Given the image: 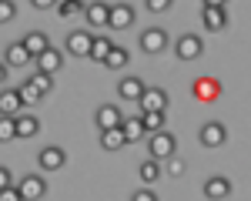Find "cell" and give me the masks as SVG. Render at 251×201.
Returning a JSON list of instances; mask_svg holds the SVG:
<instances>
[{"label": "cell", "mask_w": 251, "mask_h": 201, "mask_svg": "<svg viewBox=\"0 0 251 201\" xmlns=\"http://www.w3.org/2000/svg\"><path fill=\"white\" fill-rule=\"evenodd\" d=\"M198 141H201V148H221V144L228 141V127H225L221 121H208V124L198 131Z\"/></svg>", "instance_id": "cell-6"}, {"label": "cell", "mask_w": 251, "mask_h": 201, "mask_svg": "<svg viewBox=\"0 0 251 201\" xmlns=\"http://www.w3.org/2000/svg\"><path fill=\"white\" fill-rule=\"evenodd\" d=\"M134 104L141 111H164V107H168V91H161V87H144Z\"/></svg>", "instance_id": "cell-9"}, {"label": "cell", "mask_w": 251, "mask_h": 201, "mask_svg": "<svg viewBox=\"0 0 251 201\" xmlns=\"http://www.w3.org/2000/svg\"><path fill=\"white\" fill-rule=\"evenodd\" d=\"M27 84H30L34 91H37L40 98L54 91V77H50V74H40V71H37V74H34V77H27Z\"/></svg>", "instance_id": "cell-27"}, {"label": "cell", "mask_w": 251, "mask_h": 201, "mask_svg": "<svg viewBox=\"0 0 251 201\" xmlns=\"http://www.w3.org/2000/svg\"><path fill=\"white\" fill-rule=\"evenodd\" d=\"M14 91H17V98H20V104H40V94L37 91H34V87H30V84H27V80H24V84H17V87H14Z\"/></svg>", "instance_id": "cell-29"}, {"label": "cell", "mask_w": 251, "mask_h": 201, "mask_svg": "<svg viewBox=\"0 0 251 201\" xmlns=\"http://www.w3.org/2000/svg\"><path fill=\"white\" fill-rule=\"evenodd\" d=\"M164 161H168V164H164V171H168L171 178H181V175L188 171V164H184L181 158H174V154H171V158H164Z\"/></svg>", "instance_id": "cell-30"}, {"label": "cell", "mask_w": 251, "mask_h": 201, "mask_svg": "<svg viewBox=\"0 0 251 201\" xmlns=\"http://www.w3.org/2000/svg\"><path fill=\"white\" fill-rule=\"evenodd\" d=\"M14 17H17V3L14 0H0V24H7Z\"/></svg>", "instance_id": "cell-31"}, {"label": "cell", "mask_w": 251, "mask_h": 201, "mask_svg": "<svg viewBox=\"0 0 251 201\" xmlns=\"http://www.w3.org/2000/svg\"><path fill=\"white\" fill-rule=\"evenodd\" d=\"M91 40H94L91 30H71V34H67V44H64V50H67L71 57H87Z\"/></svg>", "instance_id": "cell-8"}, {"label": "cell", "mask_w": 251, "mask_h": 201, "mask_svg": "<svg viewBox=\"0 0 251 201\" xmlns=\"http://www.w3.org/2000/svg\"><path fill=\"white\" fill-rule=\"evenodd\" d=\"M20 44L27 47V54H30V57H37V54H44V50L50 47V37H47L44 30H30V34L20 40Z\"/></svg>", "instance_id": "cell-18"}, {"label": "cell", "mask_w": 251, "mask_h": 201, "mask_svg": "<svg viewBox=\"0 0 251 201\" xmlns=\"http://www.w3.org/2000/svg\"><path fill=\"white\" fill-rule=\"evenodd\" d=\"M0 201H20L17 184H7V188H0Z\"/></svg>", "instance_id": "cell-34"}, {"label": "cell", "mask_w": 251, "mask_h": 201, "mask_svg": "<svg viewBox=\"0 0 251 201\" xmlns=\"http://www.w3.org/2000/svg\"><path fill=\"white\" fill-rule=\"evenodd\" d=\"M174 54H177V60H198L204 54V40L198 34H181L174 40Z\"/></svg>", "instance_id": "cell-3"}, {"label": "cell", "mask_w": 251, "mask_h": 201, "mask_svg": "<svg viewBox=\"0 0 251 201\" xmlns=\"http://www.w3.org/2000/svg\"><path fill=\"white\" fill-rule=\"evenodd\" d=\"M137 175H141V181H144V184H154V181L161 178V161H154V158L141 161V168H137Z\"/></svg>", "instance_id": "cell-25"}, {"label": "cell", "mask_w": 251, "mask_h": 201, "mask_svg": "<svg viewBox=\"0 0 251 201\" xmlns=\"http://www.w3.org/2000/svg\"><path fill=\"white\" fill-rule=\"evenodd\" d=\"M204 198H211V201H225V198H231V181L221 178V175L208 178V181H204Z\"/></svg>", "instance_id": "cell-13"}, {"label": "cell", "mask_w": 251, "mask_h": 201, "mask_svg": "<svg viewBox=\"0 0 251 201\" xmlns=\"http://www.w3.org/2000/svg\"><path fill=\"white\" fill-rule=\"evenodd\" d=\"M144 141H148V154H151L154 161H164V158H171L174 151H177V138L168 134L164 127H161V131H151V134H144Z\"/></svg>", "instance_id": "cell-1"}, {"label": "cell", "mask_w": 251, "mask_h": 201, "mask_svg": "<svg viewBox=\"0 0 251 201\" xmlns=\"http://www.w3.org/2000/svg\"><path fill=\"white\" fill-rule=\"evenodd\" d=\"M144 87H148L144 77H124V80H117V98L121 100H137Z\"/></svg>", "instance_id": "cell-17"}, {"label": "cell", "mask_w": 251, "mask_h": 201, "mask_svg": "<svg viewBox=\"0 0 251 201\" xmlns=\"http://www.w3.org/2000/svg\"><path fill=\"white\" fill-rule=\"evenodd\" d=\"M137 118H141V124H144V131H148V134L164 127V111H141Z\"/></svg>", "instance_id": "cell-26"}, {"label": "cell", "mask_w": 251, "mask_h": 201, "mask_svg": "<svg viewBox=\"0 0 251 201\" xmlns=\"http://www.w3.org/2000/svg\"><path fill=\"white\" fill-rule=\"evenodd\" d=\"M100 148H104V151H117V148H124L121 124H117V127H104V131H100Z\"/></svg>", "instance_id": "cell-23"}, {"label": "cell", "mask_w": 251, "mask_h": 201, "mask_svg": "<svg viewBox=\"0 0 251 201\" xmlns=\"http://www.w3.org/2000/svg\"><path fill=\"white\" fill-rule=\"evenodd\" d=\"M171 3H174V0H144V7H148L151 14H164Z\"/></svg>", "instance_id": "cell-33"}, {"label": "cell", "mask_w": 251, "mask_h": 201, "mask_svg": "<svg viewBox=\"0 0 251 201\" xmlns=\"http://www.w3.org/2000/svg\"><path fill=\"white\" fill-rule=\"evenodd\" d=\"M201 7H228V0H204Z\"/></svg>", "instance_id": "cell-38"}, {"label": "cell", "mask_w": 251, "mask_h": 201, "mask_svg": "<svg viewBox=\"0 0 251 201\" xmlns=\"http://www.w3.org/2000/svg\"><path fill=\"white\" fill-rule=\"evenodd\" d=\"M100 64H104V67H111V71H124V67L131 64V54H127V47H117V44H114Z\"/></svg>", "instance_id": "cell-20"}, {"label": "cell", "mask_w": 251, "mask_h": 201, "mask_svg": "<svg viewBox=\"0 0 251 201\" xmlns=\"http://www.w3.org/2000/svg\"><path fill=\"white\" fill-rule=\"evenodd\" d=\"M54 10H57L64 20H74V17L84 14V0H57V7H54Z\"/></svg>", "instance_id": "cell-24"}, {"label": "cell", "mask_w": 251, "mask_h": 201, "mask_svg": "<svg viewBox=\"0 0 251 201\" xmlns=\"http://www.w3.org/2000/svg\"><path fill=\"white\" fill-rule=\"evenodd\" d=\"M131 201H157V195L151 191V188H137V191H134V198H131Z\"/></svg>", "instance_id": "cell-35"}, {"label": "cell", "mask_w": 251, "mask_h": 201, "mask_svg": "<svg viewBox=\"0 0 251 201\" xmlns=\"http://www.w3.org/2000/svg\"><path fill=\"white\" fill-rule=\"evenodd\" d=\"M64 161H67L64 148L50 144V148H44V151L37 154V168H40V171H60V168H64Z\"/></svg>", "instance_id": "cell-11"}, {"label": "cell", "mask_w": 251, "mask_h": 201, "mask_svg": "<svg viewBox=\"0 0 251 201\" xmlns=\"http://www.w3.org/2000/svg\"><path fill=\"white\" fill-rule=\"evenodd\" d=\"M34 64H37L40 74H50V77H54L60 67H64V50H57V47H47L44 54H37V57H34Z\"/></svg>", "instance_id": "cell-10"}, {"label": "cell", "mask_w": 251, "mask_h": 201, "mask_svg": "<svg viewBox=\"0 0 251 201\" xmlns=\"http://www.w3.org/2000/svg\"><path fill=\"white\" fill-rule=\"evenodd\" d=\"M20 98L17 91H0V118H17L20 114Z\"/></svg>", "instance_id": "cell-22"}, {"label": "cell", "mask_w": 251, "mask_h": 201, "mask_svg": "<svg viewBox=\"0 0 251 201\" xmlns=\"http://www.w3.org/2000/svg\"><path fill=\"white\" fill-rule=\"evenodd\" d=\"M121 121H124V114H121V107H117V104H100V107H97V114H94L97 131H104V127H117Z\"/></svg>", "instance_id": "cell-12"}, {"label": "cell", "mask_w": 251, "mask_h": 201, "mask_svg": "<svg viewBox=\"0 0 251 201\" xmlns=\"http://www.w3.org/2000/svg\"><path fill=\"white\" fill-rule=\"evenodd\" d=\"M14 131H17V138H34L40 131V121L34 114H17L14 118Z\"/></svg>", "instance_id": "cell-21"}, {"label": "cell", "mask_w": 251, "mask_h": 201, "mask_svg": "<svg viewBox=\"0 0 251 201\" xmlns=\"http://www.w3.org/2000/svg\"><path fill=\"white\" fill-rule=\"evenodd\" d=\"M107 0H91V3H84V17H87V24L91 27H104L107 24Z\"/></svg>", "instance_id": "cell-14"}, {"label": "cell", "mask_w": 251, "mask_h": 201, "mask_svg": "<svg viewBox=\"0 0 251 201\" xmlns=\"http://www.w3.org/2000/svg\"><path fill=\"white\" fill-rule=\"evenodd\" d=\"M137 44H141L144 54H164V50H168V30H164V27H148Z\"/></svg>", "instance_id": "cell-5"}, {"label": "cell", "mask_w": 251, "mask_h": 201, "mask_svg": "<svg viewBox=\"0 0 251 201\" xmlns=\"http://www.w3.org/2000/svg\"><path fill=\"white\" fill-rule=\"evenodd\" d=\"M201 20L208 30H225L228 27V10L225 7H201Z\"/></svg>", "instance_id": "cell-15"}, {"label": "cell", "mask_w": 251, "mask_h": 201, "mask_svg": "<svg viewBox=\"0 0 251 201\" xmlns=\"http://www.w3.org/2000/svg\"><path fill=\"white\" fill-rule=\"evenodd\" d=\"M17 195H20V201H40L44 195H47L44 175H24L20 184H17Z\"/></svg>", "instance_id": "cell-4"}, {"label": "cell", "mask_w": 251, "mask_h": 201, "mask_svg": "<svg viewBox=\"0 0 251 201\" xmlns=\"http://www.w3.org/2000/svg\"><path fill=\"white\" fill-rule=\"evenodd\" d=\"M134 17L137 10L131 7V3H124V0H117V3H111L107 7V30H127V27H134Z\"/></svg>", "instance_id": "cell-2"}, {"label": "cell", "mask_w": 251, "mask_h": 201, "mask_svg": "<svg viewBox=\"0 0 251 201\" xmlns=\"http://www.w3.org/2000/svg\"><path fill=\"white\" fill-rule=\"evenodd\" d=\"M7 184H10V171H7V168H0V188H7Z\"/></svg>", "instance_id": "cell-37"}, {"label": "cell", "mask_w": 251, "mask_h": 201, "mask_svg": "<svg viewBox=\"0 0 251 201\" xmlns=\"http://www.w3.org/2000/svg\"><path fill=\"white\" fill-rule=\"evenodd\" d=\"M121 134H124V144H134V141H144V124H141V118H124L121 121Z\"/></svg>", "instance_id": "cell-19"}, {"label": "cell", "mask_w": 251, "mask_h": 201, "mask_svg": "<svg viewBox=\"0 0 251 201\" xmlns=\"http://www.w3.org/2000/svg\"><path fill=\"white\" fill-rule=\"evenodd\" d=\"M111 47H114V44H111V37H94V40H91V50H87V57H91V60H104Z\"/></svg>", "instance_id": "cell-28"}, {"label": "cell", "mask_w": 251, "mask_h": 201, "mask_svg": "<svg viewBox=\"0 0 251 201\" xmlns=\"http://www.w3.org/2000/svg\"><path fill=\"white\" fill-rule=\"evenodd\" d=\"M17 131H14V118H0V141H14Z\"/></svg>", "instance_id": "cell-32"}, {"label": "cell", "mask_w": 251, "mask_h": 201, "mask_svg": "<svg viewBox=\"0 0 251 201\" xmlns=\"http://www.w3.org/2000/svg\"><path fill=\"white\" fill-rule=\"evenodd\" d=\"M191 94H194V100H201V104H211V100L221 98V84L214 77H198L191 84Z\"/></svg>", "instance_id": "cell-7"}, {"label": "cell", "mask_w": 251, "mask_h": 201, "mask_svg": "<svg viewBox=\"0 0 251 201\" xmlns=\"http://www.w3.org/2000/svg\"><path fill=\"white\" fill-rule=\"evenodd\" d=\"M7 71H10V67H7V64H3V60H0V84H3V80H7Z\"/></svg>", "instance_id": "cell-39"}, {"label": "cell", "mask_w": 251, "mask_h": 201, "mask_svg": "<svg viewBox=\"0 0 251 201\" xmlns=\"http://www.w3.org/2000/svg\"><path fill=\"white\" fill-rule=\"evenodd\" d=\"M3 64H7V67H27V64H34V57L27 54L24 44H7V50H3Z\"/></svg>", "instance_id": "cell-16"}, {"label": "cell", "mask_w": 251, "mask_h": 201, "mask_svg": "<svg viewBox=\"0 0 251 201\" xmlns=\"http://www.w3.org/2000/svg\"><path fill=\"white\" fill-rule=\"evenodd\" d=\"M37 10H50V7H57V0H30Z\"/></svg>", "instance_id": "cell-36"}]
</instances>
